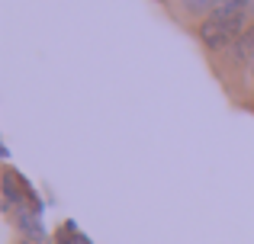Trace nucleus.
Returning <instances> with one entry per match:
<instances>
[{
    "instance_id": "nucleus-7",
    "label": "nucleus",
    "mask_w": 254,
    "mask_h": 244,
    "mask_svg": "<svg viewBox=\"0 0 254 244\" xmlns=\"http://www.w3.org/2000/svg\"><path fill=\"white\" fill-rule=\"evenodd\" d=\"M26 244H36V241H26Z\"/></svg>"
},
{
    "instance_id": "nucleus-5",
    "label": "nucleus",
    "mask_w": 254,
    "mask_h": 244,
    "mask_svg": "<svg viewBox=\"0 0 254 244\" xmlns=\"http://www.w3.org/2000/svg\"><path fill=\"white\" fill-rule=\"evenodd\" d=\"M19 228H23V232H29L32 238H39V235H42L39 219H36V215H29V212H19Z\"/></svg>"
},
{
    "instance_id": "nucleus-3",
    "label": "nucleus",
    "mask_w": 254,
    "mask_h": 244,
    "mask_svg": "<svg viewBox=\"0 0 254 244\" xmlns=\"http://www.w3.org/2000/svg\"><path fill=\"white\" fill-rule=\"evenodd\" d=\"M180 6H184V13H190V16H199V19H206L212 10H216L222 0H177Z\"/></svg>"
},
{
    "instance_id": "nucleus-2",
    "label": "nucleus",
    "mask_w": 254,
    "mask_h": 244,
    "mask_svg": "<svg viewBox=\"0 0 254 244\" xmlns=\"http://www.w3.org/2000/svg\"><path fill=\"white\" fill-rule=\"evenodd\" d=\"M229 61L232 64H251L254 61V26H248V29L235 39V45L229 49Z\"/></svg>"
},
{
    "instance_id": "nucleus-6",
    "label": "nucleus",
    "mask_w": 254,
    "mask_h": 244,
    "mask_svg": "<svg viewBox=\"0 0 254 244\" xmlns=\"http://www.w3.org/2000/svg\"><path fill=\"white\" fill-rule=\"evenodd\" d=\"M251 81H254V61H251Z\"/></svg>"
},
{
    "instance_id": "nucleus-1",
    "label": "nucleus",
    "mask_w": 254,
    "mask_h": 244,
    "mask_svg": "<svg viewBox=\"0 0 254 244\" xmlns=\"http://www.w3.org/2000/svg\"><path fill=\"white\" fill-rule=\"evenodd\" d=\"M245 19H248V10H242V6L222 0V3H219L209 16L199 23V29H196L203 49H209V51L232 49V45H235V39L248 29V26H245Z\"/></svg>"
},
{
    "instance_id": "nucleus-4",
    "label": "nucleus",
    "mask_w": 254,
    "mask_h": 244,
    "mask_svg": "<svg viewBox=\"0 0 254 244\" xmlns=\"http://www.w3.org/2000/svg\"><path fill=\"white\" fill-rule=\"evenodd\" d=\"M58 244H90V241H87L84 232H77L74 222H64V225L58 228Z\"/></svg>"
}]
</instances>
